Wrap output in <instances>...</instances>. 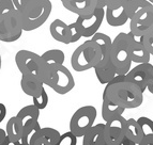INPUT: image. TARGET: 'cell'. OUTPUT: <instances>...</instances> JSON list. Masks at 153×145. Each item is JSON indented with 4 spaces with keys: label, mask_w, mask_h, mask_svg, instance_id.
I'll list each match as a JSON object with an SVG mask.
<instances>
[{
    "label": "cell",
    "mask_w": 153,
    "mask_h": 145,
    "mask_svg": "<svg viewBox=\"0 0 153 145\" xmlns=\"http://www.w3.org/2000/svg\"><path fill=\"white\" fill-rule=\"evenodd\" d=\"M103 98L121 106L124 109H135L143 102V92L137 84L130 81L126 75H117L105 84Z\"/></svg>",
    "instance_id": "1"
},
{
    "label": "cell",
    "mask_w": 153,
    "mask_h": 145,
    "mask_svg": "<svg viewBox=\"0 0 153 145\" xmlns=\"http://www.w3.org/2000/svg\"><path fill=\"white\" fill-rule=\"evenodd\" d=\"M26 32L36 30L49 18L53 10L51 0H13Z\"/></svg>",
    "instance_id": "2"
},
{
    "label": "cell",
    "mask_w": 153,
    "mask_h": 145,
    "mask_svg": "<svg viewBox=\"0 0 153 145\" xmlns=\"http://www.w3.org/2000/svg\"><path fill=\"white\" fill-rule=\"evenodd\" d=\"M39 78L43 83L56 93L60 95L68 94L75 87L74 77L66 66L62 65H55V66L47 67L42 62V66Z\"/></svg>",
    "instance_id": "3"
},
{
    "label": "cell",
    "mask_w": 153,
    "mask_h": 145,
    "mask_svg": "<svg viewBox=\"0 0 153 145\" xmlns=\"http://www.w3.org/2000/svg\"><path fill=\"white\" fill-rule=\"evenodd\" d=\"M102 50L93 40L85 41L77 47L71 57V66L75 71H89L94 68L102 60Z\"/></svg>",
    "instance_id": "4"
},
{
    "label": "cell",
    "mask_w": 153,
    "mask_h": 145,
    "mask_svg": "<svg viewBox=\"0 0 153 145\" xmlns=\"http://www.w3.org/2000/svg\"><path fill=\"white\" fill-rule=\"evenodd\" d=\"M110 60L115 65L117 75H126L130 71L133 62L128 49V33L121 32L112 40Z\"/></svg>",
    "instance_id": "5"
},
{
    "label": "cell",
    "mask_w": 153,
    "mask_h": 145,
    "mask_svg": "<svg viewBox=\"0 0 153 145\" xmlns=\"http://www.w3.org/2000/svg\"><path fill=\"white\" fill-rule=\"evenodd\" d=\"M24 32L23 23L16 8L0 15V41L13 43L21 38Z\"/></svg>",
    "instance_id": "6"
},
{
    "label": "cell",
    "mask_w": 153,
    "mask_h": 145,
    "mask_svg": "<svg viewBox=\"0 0 153 145\" xmlns=\"http://www.w3.org/2000/svg\"><path fill=\"white\" fill-rule=\"evenodd\" d=\"M97 111L93 106H84L73 113L70 120V131L77 138H82L84 135L94 125Z\"/></svg>",
    "instance_id": "7"
},
{
    "label": "cell",
    "mask_w": 153,
    "mask_h": 145,
    "mask_svg": "<svg viewBox=\"0 0 153 145\" xmlns=\"http://www.w3.org/2000/svg\"><path fill=\"white\" fill-rule=\"evenodd\" d=\"M153 30V4L149 2L137 11L130 19V32L135 38H140Z\"/></svg>",
    "instance_id": "8"
},
{
    "label": "cell",
    "mask_w": 153,
    "mask_h": 145,
    "mask_svg": "<svg viewBox=\"0 0 153 145\" xmlns=\"http://www.w3.org/2000/svg\"><path fill=\"white\" fill-rule=\"evenodd\" d=\"M49 32L55 41L62 44H72L82 38L75 23L66 25L61 19H55L49 26Z\"/></svg>",
    "instance_id": "9"
},
{
    "label": "cell",
    "mask_w": 153,
    "mask_h": 145,
    "mask_svg": "<svg viewBox=\"0 0 153 145\" xmlns=\"http://www.w3.org/2000/svg\"><path fill=\"white\" fill-rule=\"evenodd\" d=\"M15 64L22 75H36L39 77L42 66V58L33 51L22 49L15 54Z\"/></svg>",
    "instance_id": "10"
},
{
    "label": "cell",
    "mask_w": 153,
    "mask_h": 145,
    "mask_svg": "<svg viewBox=\"0 0 153 145\" xmlns=\"http://www.w3.org/2000/svg\"><path fill=\"white\" fill-rule=\"evenodd\" d=\"M105 19V9H97L91 15L78 16L75 21L77 28L82 38H90L99 32L101 25Z\"/></svg>",
    "instance_id": "11"
},
{
    "label": "cell",
    "mask_w": 153,
    "mask_h": 145,
    "mask_svg": "<svg viewBox=\"0 0 153 145\" xmlns=\"http://www.w3.org/2000/svg\"><path fill=\"white\" fill-rule=\"evenodd\" d=\"M125 125L126 119L120 115L112 120L105 122L102 132L103 141L106 145H119L125 137Z\"/></svg>",
    "instance_id": "12"
},
{
    "label": "cell",
    "mask_w": 153,
    "mask_h": 145,
    "mask_svg": "<svg viewBox=\"0 0 153 145\" xmlns=\"http://www.w3.org/2000/svg\"><path fill=\"white\" fill-rule=\"evenodd\" d=\"M126 77L130 81L137 84L141 91L145 92L149 82L153 79V65L150 62L137 64L135 67L130 69V71L126 74Z\"/></svg>",
    "instance_id": "13"
},
{
    "label": "cell",
    "mask_w": 153,
    "mask_h": 145,
    "mask_svg": "<svg viewBox=\"0 0 153 145\" xmlns=\"http://www.w3.org/2000/svg\"><path fill=\"white\" fill-rule=\"evenodd\" d=\"M63 8L78 16L91 15L97 9V0H60Z\"/></svg>",
    "instance_id": "14"
},
{
    "label": "cell",
    "mask_w": 153,
    "mask_h": 145,
    "mask_svg": "<svg viewBox=\"0 0 153 145\" xmlns=\"http://www.w3.org/2000/svg\"><path fill=\"white\" fill-rule=\"evenodd\" d=\"M128 44L132 62L136 64L150 62L151 54H149V51L146 49V47L141 44V42L137 40L131 32H128Z\"/></svg>",
    "instance_id": "15"
},
{
    "label": "cell",
    "mask_w": 153,
    "mask_h": 145,
    "mask_svg": "<svg viewBox=\"0 0 153 145\" xmlns=\"http://www.w3.org/2000/svg\"><path fill=\"white\" fill-rule=\"evenodd\" d=\"M130 18V13H128L126 3L115 9L105 8V19L111 27H121L128 23Z\"/></svg>",
    "instance_id": "16"
},
{
    "label": "cell",
    "mask_w": 153,
    "mask_h": 145,
    "mask_svg": "<svg viewBox=\"0 0 153 145\" xmlns=\"http://www.w3.org/2000/svg\"><path fill=\"white\" fill-rule=\"evenodd\" d=\"M93 69H94L97 80L101 84H107L117 76V71L110 60V57L102 58V60Z\"/></svg>",
    "instance_id": "17"
},
{
    "label": "cell",
    "mask_w": 153,
    "mask_h": 145,
    "mask_svg": "<svg viewBox=\"0 0 153 145\" xmlns=\"http://www.w3.org/2000/svg\"><path fill=\"white\" fill-rule=\"evenodd\" d=\"M44 85L41 79L36 75H22L21 88L26 95L30 97H36L44 91Z\"/></svg>",
    "instance_id": "18"
},
{
    "label": "cell",
    "mask_w": 153,
    "mask_h": 145,
    "mask_svg": "<svg viewBox=\"0 0 153 145\" xmlns=\"http://www.w3.org/2000/svg\"><path fill=\"white\" fill-rule=\"evenodd\" d=\"M40 111L41 110L38 109L33 104L28 105V106H25V107L22 108L16 114V116L18 117V120L21 121L24 128V126L30 124V123L38 122L39 117H40Z\"/></svg>",
    "instance_id": "19"
},
{
    "label": "cell",
    "mask_w": 153,
    "mask_h": 145,
    "mask_svg": "<svg viewBox=\"0 0 153 145\" xmlns=\"http://www.w3.org/2000/svg\"><path fill=\"white\" fill-rule=\"evenodd\" d=\"M42 127L40 123L34 122L30 123V124L26 125L23 128V135H22L21 142L24 145H34L36 140L40 135V131H41Z\"/></svg>",
    "instance_id": "20"
},
{
    "label": "cell",
    "mask_w": 153,
    "mask_h": 145,
    "mask_svg": "<svg viewBox=\"0 0 153 145\" xmlns=\"http://www.w3.org/2000/svg\"><path fill=\"white\" fill-rule=\"evenodd\" d=\"M124 135L125 137L128 138L130 140H132L136 144L140 143L141 140L143 139V137H145L140 125H139V123L135 119H128V120H126Z\"/></svg>",
    "instance_id": "21"
},
{
    "label": "cell",
    "mask_w": 153,
    "mask_h": 145,
    "mask_svg": "<svg viewBox=\"0 0 153 145\" xmlns=\"http://www.w3.org/2000/svg\"><path fill=\"white\" fill-rule=\"evenodd\" d=\"M125 109L121 106L114 104V102H109L106 98H103V104H102V117L105 122L112 120L117 116H120L124 113Z\"/></svg>",
    "instance_id": "22"
},
{
    "label": "cell",
    "mask_w": 153,
    "mask_h": 145,
    "mask_svg": "<svg viewBox=\"0 0 153 145\" xmlns=\"http://www.w3.org/2000/svg\"><path fill=\"white\" fill-rule=\"evenodd\" d=\"M41 58L45 66L51 67L55 65H62L65 60V54L60 49H49L41 54Z\"/></svg>",
    "instance_id": "23"
},
{
    "label": "cell",
    "mask_w": 153,
    "mask_h": 145,
    "mask_svg": "<svg viewBox=\"0 0 153 145\" xmlns=\"http://www.w3.org/2000/svg\"><path fill=\"white\" fill-rule=\"evenodd\" d=\"M7 137L11 139L12 141H21L22 135H23V125L18 117L12 116L7 123Z\"/></svg>",
    "instance_id": "24"
},
{
    "label": "cell",
    "mask_w": 153,
    "mask_h": 145,
    "mask_svg": "<svg viewBox=\"0 0 153 145\" xmlns=\"http://www.w3.org/2000/svg\"><path fill=\"white\" fill-rule=\"evenodd\" d=\"M91 40H93L100 46V48L102 50V58L110 57V49H111L112 40L109 38V35L102 33V32H97V33H95L94 35L92 36Z\"/></svg>",
    "instance_id": "25"
},
{
    "label": "cell",
    "mask_w": 153,
    "mask_h": 145,
    "mask_svg": "<svg viewBox=\"0 0 153 145\" xmlns=\"http://www.w3.org/2000/svg\"><path fill=\"white\" fill-rule=\"evenodd\" d=\"M104 125L105 124H101V123L93 125L82 137V145H94L99 135L104 129Z\"/></svg>",
    "instance_id": "26"
},
{
    "label": "cell",
    "mask_w": 153,
    "mask_h": 145,
    "mask_svg": "<svg viewBox=\"0 0 153 145\" xmlns=\"http://www.w3.org/2000/svg\"><path fill=\"white\" fill-rule=\"evenodd\" d=\"M41 135L45 139L49 144L55 145L57 142H58L59 138L61 135V133L59 132L58 130L55 129V128L51 127H44L41 129Z\"/></svg>",
    "instance_id": "27"
},
{
    "label": "cell",
    "mask_w": 153,
    "mask_h": 145,
    "mask_svg": "<svg viewBox=\"0 0 153 145\" xmlns=\"http://www.w3.org/2000/svg\"><path fill=\"white\" fill-rule=\"evenodd\" d=\"M137 122L140 125L145 137L153 135V121L151 119L146 116H140L139 119H137Z\"/></svg>",
    "instance_id": "28"
},
{
    "label": "cell",
    "mask_w": 153,
    "mask_h": 145,
    "mask_svg": "<svg viewBox=\"0 0 153 145\" xmlns=\"http://www.w3.org/2000/svg\"><path fill=\"white\" fill-rule=\"evenodd\" d=\"M77 139L78 138L71 131L61 133L58 142L55 145H77Z\"/></svg>",
    "instance_id": "29"
},
{
    "label": "cell",
    "mask_w": 153,
    "mask_h": 145,
    "mask_svg": "<svg viewBox=\"0 0 153 145\" xmlns=\"http://www.w3.org/2000/svg\"><path fill=\"white\" fill-rule=\"evenodd\" d=\"M48 100H49L48 95H47V93H46L45 90H44V91L42 92L39 96L32 97V104L40 110H43L47 107V105H48Z\"/></svg>",
    "instance_id": "30"
},
{
    "label": "cell",
    "mask_w": 153,
    "mask_h": 145,
    "mask_svg": "<svg viewBox=\"0 0 153 145\" xmlns=\"http://www.w3.org/2000/svg\"><path fill=\"white\" fill-rule=\"evenodd\" d=\"M138 40L141 42V44L145 46L146 49L149 51L151 57H153V30L141 35Z\"/></svg>",
    "instance_id": "31"
},
{
    "label": "cell",
    "mask_w": 153,
    "mask_h": 145,
    "mask_svg": "<svg viewBox=\"0 0 153 145\" xmlns=\"http://www.w3.org/2000/svg\"><path fill=\"white\" fill-rule=\"evenodd\" d=\"M15 9L13 0H0V15Z\"/></svg>",
    "instance_id": "32"
},
{
    "label": "cell",
    "mask_w": 153,
    "mask_h": 145,
    "mask_svg": "<svg viewBox=\"0 0 153 145\" xmlns=\"http://www.w3.org/2000/svg\"><path fill=\"white\" fill-rule=\"evenodd\" d=\"M128 0H106V8H119L122 4H124Z\"/></svg>",
    "instance_id": "33"
},
{
    "label": "cell",
    "mask_w": 153,
    "mask_h": 145,
    "mask_svg": "<svg viewBox=\"0 0 153 145\" xmlns=\"http://www.w3.org/2000/svg\"><path fill=\"white\" fill-rule=\"evenodd\" d=\"M137 145H153V135H148V137H143L140 143Z\"/></svg>",
    "instance_id": "34"
},
{
    "label": "cell",
    "mask_w": 153,
    "mask_h": 145,
    "mask_svg": "<svg viewBox=\"0 0 153 145\" xmlns=\"http://www.w3.org/2000/svg\"><path fill=\"white\" fill-rule=\"evenodd\" d=\"M7 116V107L0 102V123H2Z\"/></svg>",
    "instance_id": "35"
},
{
    "label": "cell",
    "mask_w": 153,
    "mask_h": 145,
    "mask_svg": "<svg viewBox=\"0 0 153 145\" xmlns=\"http://www.w3.org/2000/svg\"><path fill=\"white\" fill-rule=\"evenodd\" d=\"M1 145H22V142L21 141H12L8 137H5L4 141H3Z\"/></svg>",
    "instance_id": "36"
},
{
    "label": "cell",
    "mask_w": 153,
    "mask_h": 145,
    "mask_svg": "<svg viewBox=\"0 0 153 145\" xmlns=\"http://www.w3.org/2000/svg\"><path fill=\"white\" fill-rule=\"evenodd\" d=\"M41 132V131H40ZM34 145H51V144H49L47 141L44 139L43 137L41 135V133H40V135L38 137V139L36 140V143H34Z\"/></svg>",
    "instance_id": "37"
},
{
    "label": "cell",
    "mask_w": 153,
    "mask_h": 145,
    "mask_svg": "<svg viewBox=\"0 0 153 145\" xmlns=\"http://www.w3.org/2000/svg\"><path fill=\"white\" fill-rule=\"evenodd\" d=\"M119 145H137L136 143H134L132 140H130L128 138H126V137H124L123 138V140L120 142V144Z\"/></svg>",
    "instance_id": "38"
},
{
    "label": "cell",
    "mask_w": 153,
    "mask_h": 145,
    "mask_svg": "<svg viewBox=\"0 0 153 145\" xmlns=\"http://www.w3.org/2000/svg\"><path fill=\"white\" fill-rule=\"evenodd\" d=\"M5 137H7V131L4 129H2V128H0V145L2 144Z\"/></svg>",
    "instance_id": "39"
},
{
    "label": "cell",
    "mask_w": 153,
    "mask_h": 145,
    "mask_svg": "<svg viewBox=\"0 0 153 145\" xmlns=\"http://www.w3.org/2000/svg\"><path fill=\"white\" fill-rule=\"evenodd\" d=\"M106 8V0H97V9Z\"/></svg>",
    "instance_id": "40"
},
{
    "label": "cell",
    "mask_w": 153,
    "mask_h": 145,
    "mask_svg": "<svg viewBox=\"0 0 153 145\" xmlns=\"http://www.w3.org/2000/svg\"><path fill=\"white\" fill-rule=\"evenodd\" d=\"M147 90H148V91L150 92L151 94H153V79L151 80L150 82H149L148 87H147Z\"/></svg>",
    "instance_id": "41"
},
{
    "label": "cell",
    "mask_w": 153,
    "mask_h": 145,
    "mask_svg": "<svg viewBox=\"0 0 153 145\" xmlns=\"http://www.w3.org/2000/svg\"><path fill=\"white\" fill-rule=\"evenodd\" d=\"M1 66H2V60H1V54H0V69H1Z\"/></svg>",
    "instance_id": "42"
},
{
    "label": "cell",
    "mask_w": 153,
    "mask_h": 145,
    "mask_svg": "<svg viewBox=\"0 0 153 145\" xmlns=\"http://www.w3.org/2000/svg\"><path fill=\"white\" fill-rule=\"evenodd\" d=\"M148 1H149L150 3H152V4H153V0H148Z\"/></svg>",
    "instance_id": "43"
},
{
    "label": "cell",
    "mask_w": 153,
    "mask_h": 145,
    "mask_svg": "<svg viewBox=\"0 0 153 145\" xmlns=\"http://www.w3.org/2000/svg\"><path fill=\"white\" fill-rule=\"evenodd\" d=\"M22 145H24V144H23V143H22Z\"/></svg>",
    "instance_id": "44"
}]
</instances>
